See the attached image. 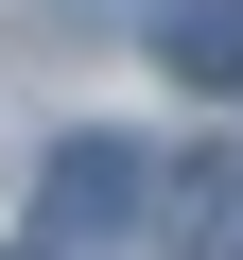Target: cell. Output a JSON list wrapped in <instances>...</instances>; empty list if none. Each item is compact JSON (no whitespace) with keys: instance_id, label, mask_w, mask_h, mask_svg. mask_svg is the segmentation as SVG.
Returning a JSON list of instances; mask_svg holds the SVG:
<instances>
[{"instance_id":"6da1fadb","label":"cell","mask_w":243,"mask_h":260,"mask_svg":"<svg viewBox=\"0 0 243 260\" xmlns=\"http://www.w3.org/2000/svg\"><path fill=\"white\" fill-rule=\"evenodd\" d=\"M35 208H52V243H70V225H122V208H139V139H52Z\"/></svg>"},{"instance_id":"7a4b0ae2","label":"cell","mask_w":243,"mask_h":260,"mask_svg":"<svg viewBox=\"0 0 243 260\" xmlns=\"http://www.w3.org/2000/svg\"><path fill=\"white\" fill-rule=\"evenodd\" d=\"M157 52H174L191 87H243V0H174V18H157Z\"/></svg>"}]
</instances>
